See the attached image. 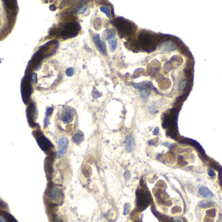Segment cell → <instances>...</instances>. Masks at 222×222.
<instances>
[{
  "mask_svg": "<svg viewBox=\"0 0 222 222\" xmlns=\"http://www.w3.org/2000/svg\"><path fill=\"white\" fill-rule=\"evenodd\" d=\"M18 7L15 1H0V41L11 32L16 22Z\"/></svg>",
  "mask_w": 222,
  "mask_h": 222,
  "instance_id": "obj_1",
  "label": "cell"
},
{
  "mask_svg": "<svg viewBox=\"0 0 222 222\" xmlns=\"http://www.w3.org/2000/svg\"><path fill=\"white\" fill-rule=\"evenodd\" d=\"M133 85H134V87H136L138 90L140 97L142 102H148L149 95L151 94L150 88L145 85L136 84V83H134Z\"/></svg>",
  "mask_w": 222,
  "mask_h": 222,
  "instance_id": "obj_2",
  "label": "cell"
},
{
  "mask_svg": "<svg viewBox=\"0 0 222 222\" xmlns=\"http://www.w3.org/2000/svg\"><path fill=\"white\" fill-rule=\"evenodd\" d=\"M93 43L100 53L104 55H107V45L104 40L101 38L99 34L95 35L93 37Z\"/></svg>",
  "mask_w": 222,
  "mask_h": 222,
  "instance_id": "obj_3",
  "label": "cell"
},
{
  "mask_svg": "<svg viewBox=\"0 0 222 222\" xmlns=\"http://www.w3.org/2000/svg\"><path fill=\"white\" fill-rule=\"evenodd\" d=\"M74 111L70 107H64L62 111L61 120L64 124L72 123L73 120Z\"/></svg>",
  "mask_w": 222,
  "mask_h": 222,
  "instance_id": "obj_4",
  "label": "cell"
},
{
  "mask_svg": "<svg viewBox=\"0 0 222 222\" xmlns=\"http://www.w3.org/2000/svg\"><path fill=\"white\" fill-rule=\"evenodd\" d=\"M68 145H69V141L66 138L63 137L60 139L59 141V150L57 151V156L58 158H60L61 157H63V156L67 153Z\"/></svg>",
  "mask_w": 222,
  "mask_h": 222,
  "instance_id": "obj_5",
  "label": "cell"
},
{
  "mask_svg": "<svg viewBox=\"0 0 222 222\" xmlns=\"http://www.w3.org/2000/svg\"><path fill=\"white\" fill-rule=\"evenodd\" d=\"M124 145L126 152L128 153L133 152L136 146L134 136L133 135H130L128 137H127L125 141Z\"/></svg>",
  "mask_w": 222,
  "mask_h": 222,
  "instance_id": "obj_6",
  "label": "cell"
},
{
  "mask_svg": "<svg viewBox=\"0 0 222 222\" xmlns=\"http://www.w3.org/2000/svg\"><path fill=\"white\" fill-rule=\"evenodd\" d=\"M60 195L61 194H60V189L57 187H54L50 190L48 197L55 201H58L60 199Z\"/></svg>",
  "mask_w": 222,
  "mask_h": 222,
  "instance_id": "obj_7",
  "label": "cell"
},
{
  "mask_svg": "<svg viewBox=\"0 0 222 222\" xmlns=\"http://www.w3.org/2000/svg\"><path fill=\"white\" fill-rule=\"evenodd\" d=\"M199 194L205 199H211L214 197V194L212 191L206 186H201L199 189Z\"/></svg>",
  "mask_w": 222,
  "mask_h": 222,
  "instance_id": "obj_8",
  "label": "cell"
},
{
  "mask_svg": "<svg viewBox=\"0 0 222 222\" xmlns=\"http://www.w3.org/2000/svg\"><path fill=\"white\" fill-rule=\"evenodd\" d=\"M148 199L147 196L144 194H140L137 195V203L138 205L140 207H144L146 206L148 204Z\"/></svg>",
  "mask_w": 222,
  "mask_h": 222,
  "instance_id": "obj_9",
  "label": "cell"
},
{
  "mask_svg": "<svg viewBox=\"0 0 222 222\" xmlns=\"http://www.w3.org/2000/svg\"><path fill=\"white\" fill-rule=\"evenodd\" d=\"M84 135L81 133H76L72 136V141L75 144H80L84 141Z\"/></svg>",
  "mask_w": 222,
  "mask_h": 222,
  "instance_id": "obj_10",
  "label": "cell"
},
{
  "mask_svg": "<svg viewBox=\"0 0 222 222\" xmlns=\"http://www.w3.org/2000/svg\"><path fill=\"white\" fill-rule=\"evenodd\" d=\"M109 42V48H110V52H114L116 49L117 48V46H118V41H117V39H116L115 38L114 39H110L109 40H108Z\"/></svg>",
  "mask_w": 222,
  "mask_h": 222,
  "instance_id": "obj_11",
  "label": "cell"
},
{
  "mask_svg": "<svg viewBox=\"0 0 222 222\" xmlns=\"http://www.w3.org/2000/svg\"><path fill=\"white\" fill-rule=\"evenodd\" d=\"M198 205L201 208H208V207H210V206H213L214 203L212 201L205 200V201H200Z\"/></svg>",
  "mask_w": 222,
  "mask_h": 222,
  "instance_id": "obj_12",
  "label": "cell"
},
{
  "mask_svg": "<svg viewBox=\"0 0 222 222\" xmlns=\"http://www.w3.org/2000/svg\"><path fill=\"white\" fill-rule=\"evenodd\" d=\"M116 37V32L113 29H110L107 30V36H106V40H109L110 39H114Z\"/></svg>",
  "mask_w": 222,
  "mask_h": 222,
  "instance_id": "obj_13",
  "label": "cell"
},
{
  "mask_svg": "<svg viewBox=\"0 0 222 222\" xmlns=\"http://www.w3.org/2000/svg\"><path fill=\"white\" fill-rule=\"evenodd\" d=\"M100 11L103 12V13H105L106 14L109 18H110V9L106 6H101L100 7Z\"/></svg>",
  "mask_w": 222,
  "mask_h": 222,
  "instance_id": "obj_14",
  "label": "cell"
},
{
  "mask_svg": "<svg viewBox=\"0 0 222 222\" xmlns=\"http://www.w3.org/2000/svg\"><path fill=\"white\" fill-rule=\"evenodd\" d=\"M87 10V6H84V5H83V6H80L77 10V13L78 14H84Z\"/></svg>",
  "mask_w": 222,
  "mask_h": 222,
  "instance_id": "obj_15",
  "label": "cell"
},
{
  "mask_svg": "<svg viewBox=\"0 0 222 222\" xmlns=\"http://www.w3.org/2000/svg\"><path fill=\"white\" fill-rule=\"evenodd\" d=\"M74 73H75L74 69L73 68H72V67L68 68L66 70V76L68 77L73 76Z\"/></svg>",
  "mask_w": 222,
  "mask_h": 222,
  "instance_id": "obj_16",
  "label": "cell"
},
{
  "mask_svg": "<svg viewBox=\"0 0 222 222\" xmlns=\"http://www.w3.org/2000/svg\"><path fill=\"white\" fill-rule=\"evenodd\" d=\"M131 210V205L129 203H126L124 207V215H127Z\"/></svg>",
  "mask_w": 222,
  "mask_h": 222,
  "instance_id": "obj_17",
  "label": "cell"
},
{
  "mask_svg": "<svg viewBox=\"0 0 222 222\" xmlns=\"http://www.w3.org/2000/svg\"><path fill=\"white\" fill-rule=\"evenodd\" d=\"M124 176L125 180H129L131 179V174L130 171L128 170L125 171L124 174Z\"/></svg>",
  "mask_w": 222,
  "mask_h": 222,
  "instance_id": "obj_18",
  "label": "cell"
},
{
  "mask_svg": "<svg viewBox=\"0 0 222 222\" xmlns=\"http://www.w3.org/2000/svg\"><path fill=\"white\" fill-rule=\"evenodd\" d=\"M149 112L151 113H155L157 112V111H156V108L154 105H151L149 107Z\"/></svg>",
  "mask_w": 222,
  "mask_h": 222,
  "instance_id": "obj_19",
  "label": "cell"
},
{
  "mask_svg": "<svg viewBox=\"0 0 222 222\" xmlns=\"http://www.w3.org/2000/svg\"><path fill=\"white\" fill-rule=\"evenodd\" d=\"M208 173H209V175L210 176H211V177H213V176H214L216 175L215 171H214L213 169H211L209 170V172H208Z\"/></svg>",
  "mask_w": 222,
  "mask_h": 222,
  "instance_id": "obj_20",
  "label": "cell"
},
{
  "mask_svg": "<svg viewBox=\"0 0 222 222\" xmlns=\"http://www.w3.org/2000/svg\"><path fill=\"white\" fill-rule=\"evenodd\" d=\"M159 127H156L154 129V130L153 131V135H157L159 134Z\"/></svg>",
  "mask_w": 222,
  "mask_h": 222,
  "instance_id": "obj_21",
  "label": "cell"
},
{
  "mask_svg": "<svg viewBox=\"0 0 222 222\" xmlns=\"http://www.w3.org/2000/svg\"><path fill=\"white\" fill-rule=\"evenodd\" d=\"M0 222H6V220H5L3 217L0 216Z\"/></svg>",
  "mask_w": 222,
  "mask_h": 222,
  "instance_id": "obj_22",
  "label": "cell"
},
{
  "mask_svg": "<svg viewBox=\"0 0 222 222\" xmlns=\"http://www.w3.org/2000/svg\"><path fill=\"white\" fill-rule=\"evenodd\" d=\"M173 222H183V221L180 220H174L173 221Z\"/></svg>",
  "mask_w": 222,
  "mask_h": 222,
  "instance_id": "obj_23",
  "label": "cell"
}]
</instances>
